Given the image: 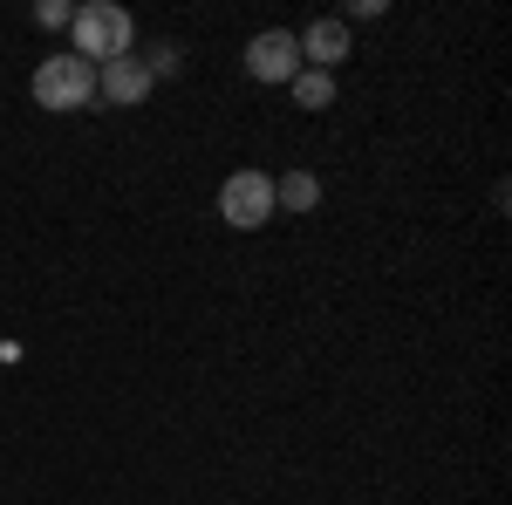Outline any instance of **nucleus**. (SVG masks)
Segmentation results:
<instances>
[{
	"mask_svg": "<svg viewBox=\"0 0 512 505\" xmlns=\"http://www.w3.org/2000/svg\"><path fill=\"white\" fill-rule=\"evenodd\" d=\"M76 55L89 62V69H103V62H117V55H130V41H137V21L123 14V7H110V0H96V7H76Z\"/></svg>",
	"mask_w": 512,
	"mask_h": 505,
	"instance_id": "obj_1",
	"label": "nucleus"
},
{
	"mask_svg": "<svg viewBox=\"0 0 512 505\" xmlns=\"http://www.w3.org/2000/svg\"><path fill=\"white\" fill-rule=\"evenodd\" d=\"M96 96V69L82 55H48L35 69V103L41 110H89Z\"/></svg>",
	"mask_w": 512,
	"mask_h": 505,
	"instance_id": "obj_2",
	"label": "nucleus"
},
{
	"mask_svg": "<svg viewBox=\"0 0 512 505\" xmlns=\"http://www.w3.org/2000/svg\"><path fill=\"white\" fill-rule=\"evenodd\" d=\"M219 219L239 226V233L267 226V219H274V178H260V171H233V178L219 185Z\"/></svg>",
	"mask_w": 512,
	"mask_h": 505,
	"instance_id": "obj_3",
	"label": "nucleus"
},
{
	"mask_svg": "<svg viewBox=\"0 0 512 505\" xmlns=\"http://www.w3.org/2000/svg\"><path fill=\"white\" fill-rule=\"evenodd\" d=\"M246 69H253V82H294V76H301V41L287 35V28L253 35V48H246Z\"/></svg>",
	"mask_w": 512,
	"mask_h": 505,
	"instance_id": "obj_4",
	"label": "nucleus"
},
{
	"mask_svg": "<svg viewBox=\"0 0 512 505\" xmlns=\"http://www.w3.org/2000/svg\"><path fill=\"white\" fill-rule=\"evenodd\" d=\"M96 96H110V103H144V96H151V69H144L137 55H117V62L96 69Z\"/></svg>",
	"mask_w": 512,
	"mask_h": 505,
	"instance_id": "obj_5",
	"label": "nucleus"
},
{
	"mask_svg": "<svg viewBox=\"0 0 512 505\" xmlns=\"http://www.w3.org/2000/svg\"><path fill=\"white\" fill-rule=\"evenodd\" d=\"M294 41H301V55H315L321 69H335L349 55V21H315L308 35H294Z\"/></svg>",
	"mask_w": 512,
	"mask_h": 505,
	"instance_id": "obj_6",
	"label": "nucleus"
},
{
	"mask_svg": "<svg viewBox=\"0 0 512 505\" xmlns=\"http://www.w3.org/2000/svg\"><path fill=\"white\" fill-rule=\"evenodd\" d=\"M274 205H287V212H315L321 205L315 171H287V178H274Z\"/></svg>",
	"mask_w": 512,
	"mask_h": 505,
	"instance_id": "obj_7",
	"label": "nucleus"
},
{
	"mask_svg": "<svg viewBox=\"0 0 512 505\" xmlns=\"http://www.w3.org/2000/svg\"><path fill=\"white\" fill-rule=\"evenodd\" d=\"M294 103H301V110H328V103H335V76H328V69H301V76H294Z\"/></svg>",
	"mask_w": 512,
	"mask_h": 505,
	"instance_id": "obj_8",
	"label": "nucleus"
},
{
	"mask_svg": "<svg viewBox=\"0 0 512 505\" xmlns=\"http://www.w3.org/2000/svg\"><path fill=\"white\" fill-rule=\"evenodd\" d=\"M69 21H76L69 0H41V28H69Z\"/></svg>",
	"mask_w": 512,
	"mask_h": 505,
	"instance_id": "obj_9",
	"label": "nucleus"
}]
</instances>
